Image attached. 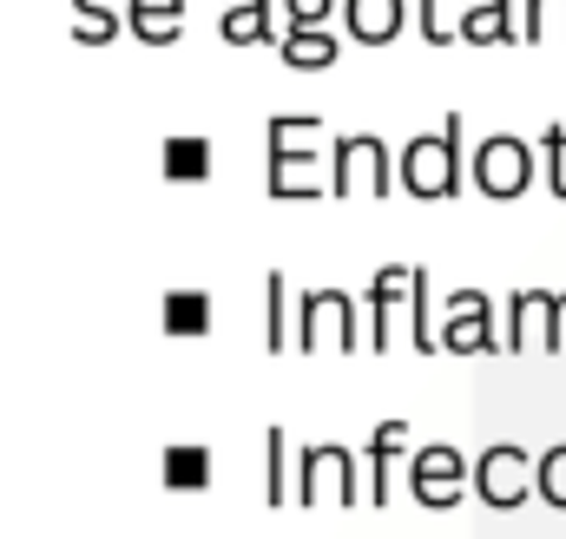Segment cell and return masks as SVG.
Here are the masks:
<instances>
[{
    "mask_svg": "<svg viewBox=\"0 0 566 539\" xmlns=\"http://www.w3.org/2000/svg\"><path fill=\"white\" fill-rule=\"evenodd\" d=\"M541 151L527 145V138H514V133H488L474 151H468V184L481 191V198H494V204H514L527 184H534V165Z\"/></svg>",
    "mask_w": 566,
    "mask_h": 539,
    "instance_id": "cell-6",
    "label": "cell"
},
{
    "mask_svg": "<svg viewBox=\"0 0 566 539\" xmlns=\"http://www.w3.org/2000/svg\"><path fill=\"white\" fill-rule=\"evenodd\" d=\"M126 33V0H73V40L80 46H106Z\"/></svg>",
    "mask_w": 566,
    "mask_h": 539,
    "instance_id": "cell-19",
    "label": "cell"
},
{
    "mask_svg": "<svg viewBox=\"0 0 566 539\" xmlns=\"http://www.w3.org/2000/svg\"><path fill=\"white\" fill-rule=\"evenodd\" d=\"M165 178L171 184H205L211 178V138H198V133H185V138H165Z\"/></svg>",
    "mask_w": 566,
    "mask_h": 539,
    "instance_id": "cell-20",
    "label": "cell"
},
{
    "mask_svg": "<svg viewBox=\"0 0 566 539\" xmlns=\"http://www.w3.org/2000/svg\"><path fill=\"white\" fill-rule=\"evenodd\" d=\"M165 487L171 494H205L211 487V447H198V441H178V447H165Z\"/></svg>",
    "mask_w": 566,
    "mask_h": 539,
    "instance_id": "cell-18",
    "label": "cell"
},
{
    "mask_svg": "<svg viewBox=\"0 0 566 539\" xmlns=\"http://www.w3.org/2000/svg\"><path fill=\"white\" fill-rule=\"evenodd\" d=\"M566 46V0H521V46Z\"/></svg>",
    "mask_w": 566,
    "mask_h": 539,
    "instance_id": "cell-22",
    "label": "cell"
},
{
    "mask_svg": "<svg viewBox=\"0 0 566 539\" xmlns=\"http://www.w3.org/2000/svg\"><path fill=\"white\" fill-rule=\"evenodd\" d=\"M409 289H416V264H382L369 276L363 309H369V349L376 356H389V316H396V303H409Z\"/></svg>",
    "mask_w": 566,
    "mask_h": 539,
    "instance_id": "cell-11",
    "label": "cell"
},
{
    "mask_svg": "<svg viewBox=\"0 0 566 539\" xmlns=\"http://www.w3.org/2000/svg\"><path fill=\"white\" fill-rule=\"evenodd\" d=\"M336 0H283V27H329Z\"/></svg>",
    "mask_w": 566,
    "mask_h": 539,
    "instance_id": "cell-28",
    "label": "cell"
},
{
    "mask_svg": "<svg viewBox=\"0 0 566 539\" xmlns=\"http://www.w3.org/2000/svg\"><path fill=\"white\" fill-rule=\"evenodd\" d=\"M566 349V289H554V329H547V356Z\"/></svg>",
    "mask_w": 566,
    "mask_h": 539,
    "instance_id": "cell-29",
    "label": "cell"
},
{
    "mask_svg": "<svg viewBox=\"0 0 566 539\" xmlns=\"http://www.w3.org/2000/svg\"><path fill=\"white\" fill-rule=\"evenodd\" d=\"M534 487H541V500H547V507H560V514H566V441H554V447L541 454Z\"/></svg>",
    "mask_w": 566,
    "mask_h": 539,
    "instance_id": "cell-23",
    "label": "cell"
},
{
    "mask_svg": "<svg viewBox=\"0 0 566 539\" xmlns=\"http://www.w3.org/2000/svg\"><path fill=\"white\" fill-rule=\"evenodd\" d=\"M409 494L422 500L428 514H454L468 494H474V467L454 441H428L409 454Z\"/></svg>",
    "mask_w": 566,
    "mask_h": 539,
    "instance_id": "cell-7",
    "label": "cell"
},
{
    "mask_svg": "<svg viewBox=\"0 0 566 539\" xmlns=\"http://www.w3.org/2000/svg\"><path fill=\"white\" fill-rule=\"evenodd\" d=\"M409 27V0H343V33L356 46H396Z\"/></svg>",
    "mask_w": 566,
    "mask_h": 539,
    "instance_id": "cell-14",
    "label": "cell"
},
{
    "mask_svg": "<svg viewBox=\"0 0 566 539\" xmlns=\"http://www.w3.org/2000/svg\"><path fill=\"white\" fill-rule=\"evenodd\" d=\"M316 138H323V119L316 113H277L264 126V191L277 204H310V198H329V171L316 158Z\"/></svg>",
    "mask_w": 566,
    "mask_h": 539,
    "instance_id": "cell-1",
    "label": "cell"
},
{
    "mask_svg": "<svg viewBox=\"0 0 566 539\" xmlns=\"http://www.w3.org/2000/svg\"><path fill=\"white\" fill-rule=\"evenodd\" d=\"M277 53H283V66H296V73H323V66L343 60V40L329 27H283Z\"/></svg>",
    "mask_w": 566,
    "mask_h": 539,
    "instance_id": "cell-16",
    "label": "cell"
},
{
    "mask_svg": "<svg viewBox=\"0 0 566 539\" xmlns=\"http://www.w3.org/2000/svg\"><path fill=\"white\" fill-rule=\"evenodd\" d=\"M158 316H165V336H205L211 329V296L205 289H171Z\"/></svg>",
    "mask_w": 566,
    "mask_h": 539,
    "instance_id": "cell-21",
    "label": "cell"
},
{
    "mask_svg": "<svg viewBox=\"0 0 566 539\" xmlns=\"http://www.w3.org/2000/svg\"><path fill=\"white\" fill-rule=\"evenodd\" d=\"M363 480H369V467H363L343 441H336V447H329V441H310V447L296 454V480H290L296 500H290V507H316L329 487H336V507H363V500H369Z\"/></svg>",
    "mask_w": 566,
    "mask_h": 539,
    "instance_id": "cell-4",
    "label": "cell"
},
{
    "mask_svg": "<svg viewBox=\"0 0 566 539\" xmlns=\"http://www.w3.org/2000/svg\"><path fill=\"white\" fill-rule=\"evenodd\" d=\"M541 158H547V191L566 204V126H547V138H541Z\"/></svg>",
    "mask_w": 566,
    "mask_h": 539,
    "instance_id": "cell-27",
    "label": "cell"
},
{
    "mask_svg": "<svg viewBox=\"0 0 566 539\" xmlns=\"http://www.w3.org/2000/svg\"><path fill=\"white\" fill-rule=\"evenodd\" d=\"M416 20H422L428 46H454V40H461V13H448L441 0H416Z\"/></svg>",
    "mask_w": 566,
    "mask_h": 539,
    "instance_id": "cell-24",
    "label": "cell"
},
{
    "mask_svg": "<svg viewBox=\"0 0 566 539\" xmlns=\"http://www.w3.org/2000/svg\"><path fill=\"white\" fill-rule=\"evenodd\" d=\"M264 474H271V487H264V507H277L290 500V487H283V427H264Z\"/></svg>",
    "mask_w": 566,
    "mask_h": 539,
    "instance_id": "cell-26",
    "label": "cell"
},
{
    "mask_svg": "<svg viewBox=\"0 0 566 539\" xmlns=\"http://www.w3.org/2000/svg\"><path fill=\"white\" fill-rule=\"evenodd\" d=\"M547 329H554V296H547V289H514V296H507V323H501L507 356L547 349Z\"/></svg>",
    "mask_w": 566,
    "mask_h": 539,
    "instance_id": "cell-10",
    "label": "cell"
},
{
    "mask_svg": "<svg viewBox=\"0 0 566 539\" xmlns=\"http://www.w3.org/2000/svg\"><path fill=\"white\" fill-rule=\"evenodd\" d=\"M218 40L224 46H277V0H224Z\"/></svg>",
    "mask_w": 566,
    "mask_h": 539,
    "instance_id": "cell-15",
    "label": "cell"
},
{
    "mask_svg": "<svg viewBox=\"0 0 566 539\" xmlns=\"http://www.w3.org/2000/svg\"><path fill=\"white\" fill-rule=\"evenodd\" d=\"M461 46H521V7L514 0H461Z\"/></svg>",
    "mask_w": 566,
    "mask_h": 539,
    "instance_id": "cell-12",
    "label": "cell"
},
{
    "mask_svg": "<svg viewBox=\"0 0 566 539\" xmlns=\"http://www.w3.org/2000/svg\"><path fill=\"white\" fill-rule=\"evenodd\" d=\"M126 33L145 46H171L185 33V0H126Z\"/></svg>",
    "mask_w": 566,
    "mask_h": 539,
    "instance_id": "cell-17",
    "label": "cell"
},
{
    "mask_svg": "<svg viewBox=\"0 0 566 539\" xmlns=\"http://www.w3.org/2000/svg\"><path fill=\"white\" fill-rule=\"evenodd\" d=\"M534 474H541V461H534L527 447L494 441V447L474 461V500H481V507H494V514H514L521 500H534V494H541V487H534Z\"/></svg>",
    "mask_w": 566,
    "mask_h": 539,
    "instance_id": "cell-8",
    "label": "cell"
},
{
    "mask_svg": "<svg viewBox=\"0 0 566 539\" xmlns=\"http://www.w3.org/2000/svg\"><path fill=\"white\" fill-rule=\"evenodd\" d=\"M402 191L422 204H448L468 184V151H461V113H441V133L409 138L402 151Z\"/></svg>",
    "mask_w": 566,
    "mask_h": 539,
    "instance_id": "cell-2",
    "label": "cell"
},
{
    "mask_svg": "<svg viewBox=\"0 0 566 539\" xmlns=\"http://www.w3.org/2000/svg\"><path fill=\"white\" fill-rule=\"evenodd\" d=\"M363 316L369 309H356L349 289H303L296 296V316H290V336H296L290 349L296 356H323V342L336 336V356H356V349H369Z\"/></svg>",
    "mask_w": 566,
    "mask_h": 539,
    "instance_id": "cell-3",
    "label": "cell"
},
{
    "mask_svg": "<svg viewBox=\"0 0 566 539\" xmlns=\"http://www.w3.org/2000/svg\"><path fill=\"white\" fill-rule=\"evenodd\" d=\"M389 184H402V158H389V145L376 133H343L329 158V198H389Z\"/></svg>",
    "mask_w": 566,
    "mask_h": 539,
    "instance_id": "cell-5",
    "label": "cell"
},
{
    "mask_svg": "<svg viewBox=\"0 0 566 539\" xmlns=\"http://www.w3.org/2000/svg\"><path fill=\"white\" fill-rule=\"evenodd\" d=\"M264 316H271V323H264V349H271V356H283V342H296V336L283 329V270H271V276H264Z\"/></svg>",
    "mask_w": 566,
    "mask_h": 539,
    "instance_id": "cell-25",
    "label": "cell"
},
{
    "mask_svg": "<svg viewBox=\"0 0 566 539\" xmlns=\"http://www.w3.org/2000/svg\"><path fill=\"white\" fill-rule=\"evenodd\" d=\"M416 447V427L409 421H376L369 427V447H363V467H369V507H389V467Z\"/></svg>",
    "mask_w": 566,
    "mask_h": 539,
    "instance_id": "cell-13",
    "label": "cell"
},
{
    "mask_svg": "<svg viewBox=\"0 0 566 539\" xmlns=\"http://www.w3.org/2000/svg\"><path fill=\"white\" fill-rule=\"evenodd\" d=\"M441 316H448L441 323V356H494V349L507 356V342L494 329V296L488 289H454Z\"/></svg>",
    "mask_w": 566,
    "mask_h": 539,
    "instance_id": "cell-9",
    "label": "cell"
}]
</instances>
